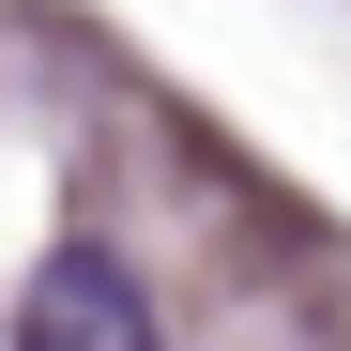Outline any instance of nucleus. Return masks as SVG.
I'll return each instance as SVG.
<instances>
[{"instance_id":"obj_1","label":"nucleus","mask_w":351,"mask_h":351,"mask_svg":"<svg viewBox=\"0 0 351 351\" xmlns=\"http://www.w3.org/2000/svg\"><path fill=\"white\" fill-rule=\"evenodd\" d=\"M16 351H168V321H153L138 260H107V245H46L31 290H16Z\"/></svg>"}]
</instances>
